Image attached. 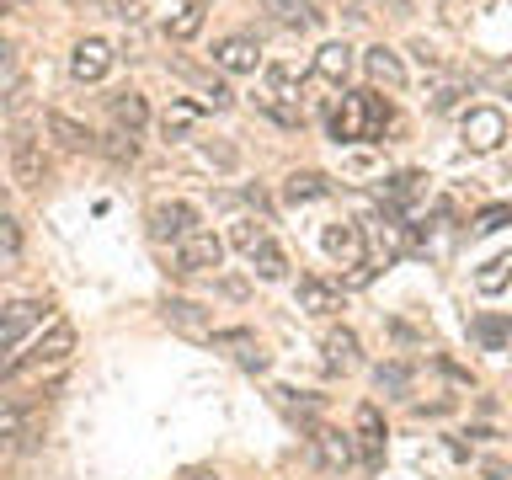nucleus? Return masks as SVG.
I'll use <instances>...</instances> for the list:
<instances>
[{
    "instance_id": "f257e3e1",
    "label": "nucleus",
    "mask_w": 512,
    "mask_h": 480,
    "mask_svg": "<svg viewBox=\"0 0 512 480\" xmlns=\"http://www.w3.org/2000/svg\"><path fill=\"white\" fill-rule=\"evenodd\" d=\"M70 352H75V326L54 315V320H48V331L38 336V342H32V347H27L16 363H6V374H27V368H54V363L70 358Z\"/></svg>"
},
{
    "instance_id": "f03ea898",
    "label": "nucleus",
    "mask_w": 512,
    "mask_h": 480,
    "mask_svg": "<svg viewBox=\"0 0 512 480\" xmlns=\"http://www.w3.org/2000/svg\"><path fill=\"white\" fill-rule=\"evenodd\" d=\"M176 272L182 278H192V272H214L219 262H224V240L214 235V230H192V235H182L176 240Z\"/></svg>"
},
{
    "instance_id": "7ed1b4c3",
    "label": "nucleus",
    "mask_w": 512,
    "mask_h": 480,
    "mask_svg": "<svg viewBox=\"0 0 512 480\" xmlns=\"http://www.w3.org/2000/svg\"><path fill=\"white\" fill-rule=\"evenodd\" d=\"M118 64V54H112L107 38H80L70 48V75L80 80V86H96V80H107V70Z\"/></svg>"
},
{
    "instance_id": "20e7f679",
    "label": "nucleus",
    "mask_w": 512,
    "mask_h": 480,
    "mask_svg": "<svg viewBox=\"0 0 512 480\" xmlns=\"http://www.w3.org/2000/svg\"><path fill=\"white\" fill-rule=\"evenodd\" d=\"M502 139H507V118L496 107H470L464 112V144H470L475 155L502 150Z\"/></svg>"
},
{
    "instance_id": "39448f33",
    "label": "nucleus",
    "mask_w": 512,
    "mask_h": 480,
    "mask_svg": "<svg viewBox=\"0 0 512 480\" xmlns=\"http://www.w3.org/2000/svg\"><path fill=\"white\" fill-rule=\"evenodd\" d=\"M11 171H16V182H22V187H38L43 171H48V160L38 150V134H32L27 123H16V134H11Z\"/></svg>"
},
{
    "instance_id": "423d86ee",
    "label": "nucleus",
    "mask_w": 512,
    "mask_h": 480,
    "mask_svg": "<svg viewBox=\"0 0 512 480\" xmlns=\"http://www.w3.org/2000/svg\"><path fill=\"white\" fill-rule=\"evenodd\" d=\"M38 320H54V315H48V304H38V299L6 304V310H0V352H16V342H22Z\"/></svg>"
},
{
    "instance_id": "0eeeda50",
    "label": "nucleus",
    "mask_w": 512,
    "mask_h": 480,
    "mask_svg": "<svg viewBox=\"0 0 512 480\" xmlns=\"http://www.w3.org/2000/svg\"><path fill=\"white\" fill-rule=\"evenodd\" d=\"M192 230H198V208H192V203L171 198V203H155L150 208V235L155 240H171V246H176V240L192 235Z\"/></svg>"
},
{
    "instance_id": "6e6552de",
    "label": "nucleus",
    "mask_w": 512,
    "mask_h": 480,
    "mask_svg": "<svg viewBox=\"0 0 512 480\" xmlns=\"http://www.w3.org/2000/svg\"><path fill=\"white\" fill-rule=\"evenodd\" d=\"M214 64L224 75H256L262 70V48H256V38H246V32H235V38L214 43Z\"/></svg>"
},
{
    "instance_id": "1a4fd4ad",
    "label": "nucleus",
    "mask_w": 512,
    "mask_h": 480,
    "mask_svg": "<svg viewBox=\"0 0 512 480\" xmlns=\"http://www.w3.org/2000/svg\"><path fill=\"white\" fill-rule=\"evenodd\" d=\"M320 246H326V256H331V262H342V267H358V262H363V224H352V219H342V224H326V235H320Z\"/></svg>"
},
{
    "instance_id": "9d476101",
    "label": "nucleus",
    "mask_w": 512,
    "mask_h": 480,
    "mask_svg": "<svg viewBox=\"0 0 512 480\" xmlns=\"http://www.w3.org/2000/svg\"><path fill=\"white\" fill-rule=\"evenodd\" d=\"M310 443H315V459L326 464V470H352V459H358V443L336 427H315Z\"/></svg>"
},
{
    "instance_id": "9b49d317",
    "label": "nucleus",
    "mask_w": 512,
    "mask_h": 480,
    "mask_svg": "<svg viewBox=\"0 0 512 480\" xmlns=\"http://www.w3.org/2000/svg\"><path fill=\"white\" fill-rule=\"evenodd\" d=\"M422 187H427L422 171H395V176H384V187H379L384 214H400V208H411L416 198H422Z\"/></svg>"
},
{
    "instance_id": "f8f14e48",
    "label": "nucleus",
    "mask_w": 512,
    "mask_h": 480,
    "mask_svg": "<svg viewBox=\"0 0 512 480\" xmlns=\"http://www.w3.org/2000/svg\"><path fill=\"white\" fill-rule=\"evenodd\" d=\"M294 299H299L304 315H331V310H342V288L326 283V278H299Z\"/></svg>"
},
{
    "instance_id": "ddd939ff",
    "label": "nucleus",
    "mask_w": 512,
    "mask_h": 480,
    "mask_svg": "<svg viewBox=\"0 0 512 480\" xmlns=\"http://www.w3.org/2000/svg\"><path fill=\"white\" fill-rule=\"evenodd\" d=\"M358 454H363L368 470L384 464V416L374 406H358Z\"/></svg>"
},
{
    "instance_id": "4468645a",
    "label": "nucleus",
    "mask_w": 512,
    "mask_h": 480,
    "mask_svg": "<svg viewBox=\"0 0 512 480\" xmlns=\"http://www.w3.org/2000/svg\"><path fill=\"white\" fill-rule=\"evenodd\" d=\"M331 139L336 144H363V91H347L342 107L331 112Z\"/></svg>"
},
{
    "instance_id": "2eb2a0df",
    "label": "nucleus",
    "mask_w": 512,
    "mask_h": 480,
    "mask_svg": "<svg viewBox=\"0 0 512 480\" xmlns=\"http://www.w3.org/2000/svg\"><path fill=\"white\" fill-rule=\"evenodd\" d=\"M262 75H267V96H278V102H294V107H299L304 70H299L294 59H272V64H262Z\"/></svg>"
},
{
    "instance_id": "dca6fc26",
    "label": "nucleus",
    "mask_w": 512,
    "mask_h": 480,
    "mask_svg": "<svg viewBox=\"0 0 512 480\" xmlns=\"http://www.w3.org/2000/svg\"><path fill=\"white\" fill-rule=\"evenodd\" d=\"M390 123H395V107H390V96H379V91H363V144H379L384 134H390Z\"/></svg>"
},
{
    "instance_id": "f3484780",
    "label": "nucleus",
    "mask_w": 512,
    "mask_h": 480,
    "mask_svg": "<svg viewBox=\"0 0 512 480\" xmlns=\"http://www.w3.org/2000/svg\"><path fill=\"white\" fill-rule=\"evenodd\" d=\"M272 400H278L288 416H299L304 427H320V411H326V400H320V395H310V390H288V384H278V390H272Z\"/></svg>"
},
{
    "instance_id": "a211bd4d",
    "label": "nucleus",
    "mask_w": 512,
    "mask_h": 480,
    "mask_svg": "<svg viewBox=\"0 0 512 480\" xmlns=\"http://www.w3.org/2000/svg\"><path fill=\"white\" fill-rule=\"evenodd\" d=\"M320 347H326V363L342 368V374H347V368H358V358H363V352H358V331H352V326H331Z\"/></svg>"
},
{
    "instance_id": "6ab92c4d",
    "label": "nucleus",
    "mask_w": 512,
    "mask_h": 480,
    "mask_svg": "<svg viewBox=\"0 0 512 480\" xmlns=\"http://www.w3.org/2000/svg\"><path fill=\"white\" fill-rule=\"evenodd\" d=\"M363 70L368 75H374L379 80V86H390V91H400V86H406V64H400L395 59V48H368V54H363Z\"/></svg>"
},
{
    "instance_id": "aec40b11",
    "label": "nucleus",
    "mask_w": 512,
    "mask_h": 480,
    "mask_svg": "<svg viewBox=\"0 0 512 480\" xmlns=\"http://www.w3.org/2000/svg\"><path fill=\"white\" fill-rule=\"evenodd\" d=\"M43 123H48V134H54L64 150H75V155H80V150H96V134H91L86 123H75L70 112H48Z\"/></svg>"
},
{
    "instance_id": "412c9836",
    "label": "nucleus",
    "mask_w": 512,
    "mask_h": 480,
    "mask_svg": "<svg viewBox=\"0 0 512 480\" xmlns=\"http://www.w3.org/2000/svg\"><path fill=\"white\" fill-rule=\"evenodd\" d=\"M107 107H112V123L128 128V134H139V128L150 123V102H144L139 91H118V96H107Z\"/></svg>"
},
{
    "instance_id": "4be33fe9",
    "label": "nucleus",
    "mask_w": 512,
    "mask_h": 480,
    "mask_svg": "<svg viewBox=\"0 0 512 480\" xmlns=\"http://www.w3.org/2000/svg\"><path fill=\"white\" fill-rule=\"evenodd\" d=\"M203 22H208V6H203V0H187L182 11L166 16V38H171V43H192V38L203 32Z\"/></svg>"
},
{
    "instance_id": "5701e85b",
    "label": "nucleus",
    "mask_w": 512,
    "mask_h": 480,
    "mask_svg": "<svg viewBox=\"0 0 512 480\" xmlns=\"http://www.w3.org/2000/svg\"><path fill=\"white\" fill-rule=\"evenodd\" d=\"M470 336L486 352H502L507 342H512V315H475L470 320Z\"/></svg>"
},
{
    "instance_id": "b1692460",
    "label": "nucleus",
    "mask_w": 512,
    "mask_h": 480,
    "mask_svg": "<svg viewBox=\"0 0 512 480\" xmlns=\"http://www.w3.org/2000/svg\"><path fill=\"white\" fill-rule=\"evenodd\" d=\"M283 198L288 203H320V198H331V182L320 171H294L283 182Z\"/></svg>"
},
{
    "instance_id": "393cba45",
    "label": "nucleus",
    "mask_w": 512,
    "mask_h": 480,
    "mask_svg": "<svg viewBox=\"0 0 512 480\" xmlns=\"http://www.w3.org/2000/svg\"><path fill=\"white\" fill-rule=\"evenodd\" d=\"M198 118H203L198 102H171L166 112H160V134H166V139H192Z\"/></svg>"
},
{
    "instance_id": "a878e982",
    "label": "nucleus",
    "mask_w": 512,
    "mask_h": 480,
    "mask_svg": "<svg viewBox=\"0 0 512 480\" xmlns=\"http://www.w3.org/2000/svg\"><path fill=\"white\" fill-rule=\"evenodd\" d=\"M315 75L331 80V86H342V80L352 75V48H347V43H326V48L315 54Z\"/></svg>"
},
{
    "instance_id": "bb28decb",
    "label": "nucleus",
    "mask_w": 512,
    "mask_h": 480,
    "mask_svg": "<svg viewBox=\"0 0 512 480\" xmlns=\"http://www.w3.org/2000/svg\"><path fill=\"white\" fill-rule=\"evenodd\" d=\"M96 150H102L112 166H134V160H139V134H128V128H112V134L96 139Z\"/></svg>"
},
{
    "instance_id": "cd10ccee",
    "label": "nucleus",
    "mask_w": 512,
    "mask_h": 480,
    "mask_svg": "<svg viewBox=\"0 0 512 480\" xmlns=\"http://www.w3.org/2000/svg\"><path fill=\"white\" fill-rule=\"evenodd\" d=\"M251 267H256V278H262V283H278L288 272V256H283L278 240H262V246L251 251Z\"/></svg>"
},
{
    "instance_id": "c85d7f7f",
    "label": "nucleus",
    "mask_w": 512,
    "mask_h": 480,
    "mask_svg": "<svg viewBox=\"0 0 512 480\" xmlns=\"http://www.w3.org/2000/svg\"><path fill=\"white\" fill-rule=\"evenodd\" d=\"M507 283H512V251L491 256V262H486V267L475 272V288H480V294H502Z\"/></svg>"
},
{
    "instance_id": "c756f323",
    "label": "nucleus",
    "mask_w": 512,
    "mask_h": 480,
    "mask_svg": "<svg viewBox=\"0 0 512 480\" xmlns=\"http://www.w3.org/2000/svg\"><path fill=\"white\" fill-rule=\"evenodd\" d=\"M166 320H171V326H182V331H203L208 310H203V304H192V299H166Z\"/></svg>"
},
{
    "instance_id": "7c9ffc66",
    "label": "nucleus",
    "mask_w": 512,
    "mask_h": 480,
    "mask_svg": "<svg viewBox=\"0 0 512 480\" xmlns=\"http://www.w3.org/2000/svg\"><path fill=\"white\" fill-rule=\"evenodd\" d=\"M262 240H272L262 219H235V230H230V246H235V251H246V256H251L256 246H262Z\"/></svg>"
},
{
    "instance_id": "2f4dec72",
    "label": "nucleus",
    "mask_w": 512,
    "mask_h": 480,
    "mask_svg": "<svg viewBox=\"0 0 512 480\" xmlns=\"http://www.w3.org/2000/svg\"><path fill=\"white\" fill-rule=\"evenodd\" d=\"M267 6L278 11L288 27H315V22H320V11L310 6V0H267Z\"/></svg>"
},
{
    "instance_id": "473e14b6",
    "label": "nucleus",
    "mask_w": 512,
    "mask_h": 480,
    "mask_svg": "<svg viewBox=\"0 0 512 480\" xmlns=\"http://www.w3.org/2000/svg\"><path fill=\"white\" fill-rule=\"evenodd\" d=\"M256 107H262L272 123H283V128H299V123H304V112H299L294 102H278V96H267V91L256 96Z\"/></svg>"
},
{
    "instance_id": "72a5a7b5",
    "label": "nucleus",
    "mask_w": 512,
    "mask_h": 480,
    "mask_svg": "<svg viewBox=\"0 0 512 480\" xmlns=\"http://www.w3.org/2000/svg\"><path fill=\"white\" fill-rule=\"evenodd\" d=\"M374 384H379V390H390V395H400V390H411V368L406 363H379Z\"/></svg>"
},
{
    "instance_id": "f704fd0d",
    "label": "nucleus",
    "mask_w": 512,
    "mask_h": 480,
    "mask_svg": "<svg viewBox=\"0 0 512 480\" xmlns=\"http://www.w3.org/2000/svg\"><path fill=\"white\" fill-rule=\"evenodd\" d=\"M27 432V411L11 406V400H0V443H16Z\"/></svg>"
},
{
    "instance_id": "c9c22d12",
    "label": "nucleus",
    "mask_w": 512,
    "mask_h": 480,
    "mask_svg": "<svg viewBox=\"0 0 512 480\" xmlns=\"http://www.w3.org/2000/svg\"><path fill=\"white\" fill-rule=\"evenodd\" d=\"M507 219H512V203H491V208H480V214H475V230L491 235V230H502Z\"/></svg>"
},
{
    "instance_id": "e433bc0d",
    "label": "nucleus",
    "mask_w": 512,
    "mask_h": 480,
    "mask_svg": "<svg viewBox=\"0 0 512 480\" xmlns=\"http://www.w3.org/2000/svg\"><path fill=\"white\" fill-rule=\"evenodd\" d=\"M16 251H22V224L11 214H0V256H16Z\"/></svg>"
},
{
    "instance_id": "4c0bfd02",
    "label": "nucleus",
    "mask_w": 512,
    "mask_h": 480,
    "mask_svg": "<svg viewBox=\"0 0 512 480\" xmlns=\"http://www.w3.org/2000/svg\"><path fill=\"white\" fill-rule=\"evenodd\" d=\"M16 86V43L0 38V96H6Z\"/></svg>"
},
{
    "instance_id": "58836bf2",
    "label": "nucleus",
    "mask_w": 512,
    "mask_h": 480,
    "mask_svg": "<svg viewBox=\"0 0 512 480\" xmlns=\"http://www.w3.org/2000/svg\"><path fill=\"white\" fill-rule=\"evenodd\" d=\"M198 155L208 160V166H219V171L235 166V144H198Z\"/></svg>"
},
{
    "instance_id": "ea45409f",
    "label": "nucleus",
    "mask_w": 512,
    "mask_h": 480,
    "mask_svg": "<svg viewBox=\"0 0 512 480\" xmlns=\"http://www.w3.org/2000/svg\"><path fill=\"white\" fill-rule=\"evenodd\" d=\"M235 363L246 368V374H267V352L256 347V342H246V347H240V352H235Z\"/></svg>"
},
{
    "instance_id": "a19ab883",
    "label": "nucleus",
    "mask_w": 512,
    "mask_h": 480,
    "mask_svg": "<svg viewBox=\"0 0 512 480\" xmlns=\"http://www.w3.org/2000/svg\"><path fill=\"white\" fill-rule=\"evenodd\" d=\"M459 96H464V86H454V80H448V86L432 91V112H454V107H459Z\"/></svg>"
},
{
    "instance_id": "79ce46f5",
    "label": "nucleus",
    "mask_w": 512,
    "mask_h": 480,
    "mask_svg": "<svg viewBox=\"0 0 512 480\" xmlns=\"http://www.w3.org/2000/svg\"><path fill=\"white\" fill-rule=\"evenodd\" d=\"M374 278H379V267H368V262H358V267L347 272V283H342V288H368V283H374Z\"/></svg>"
},
{
    "instance_id": "37998d69",
    "label": "nucleus",
    "mask_w": 512,
    "mask_h": 480,
    "mask_svg": "<svg viewBox=\"0 0 512 480\" xmlns=\"http://www.w3.org/2000/svg\"><path fill=\"white\" fill-rule=\"evenodd\" d=\"M203 102H208V107H230L235 96H230V86H219V80H214V86H208V96H203Z\"/></svg>"
},
{
    "instance_id": "c03bdc74",
    "label": "nucleus",
    "mask_w": 512,
    "mask_h": 480,
    "mask_svg": "<svg viewBox=\"0 0 512 480\" xmlns=\"http://www.w3.org/2000/svg\"><path fill=\"white\" fill-rule=\"evenodd\" d=\"M70 6H75V11H91V6H102V0H70Z\"/></svg>"
},
{
    "instance_id": "a18cd8bd",
    "label": "nucleus",
    "mask_w": 512,
    "mask_h": 480,
    "mask_svg": "<svg viewBox=\"0 0 512 480\" xmlns=\"http://www.w3.org/2000/svg\"><path fill=\"white\" fill-rule=\"evenodd\" d=\"M187 480H214V470H192Z\"/></svg>"
},
{
    "instance_id": "49530a36",
    "label": "nucleus",
    "mask_w": 512,
    "mask_h": 480,
    "mask_svg": "<svg viewBox=\"0 0 512 480\" xmlns=\"http://www.w3.org/2000/svg\"><path fill=\"white\" fill-rule=\"evenodd\" d=\"M6 6H27V0H6Z\"/></svg>"
},
{
    "instance_id": "de8ad7c7",
    "label": "nucleus",
    "mask_w": 512,
    "mask_h": 480,
    "mask_svg": "<svg viewBox=\"0 0 512 480\" xmlns=\"http://www.w3.org/2000/svg\"><path fill=\"white\" fill-rule=\"evenodd\" d=\"M6 11H11V6H6V0H0V16H6Z\"/></svg>"
},
{
    "instance_id": "09e8293b",
    "label": "nucleus",
    "mask_w": 512,
    "mask_h": 480,
    "mask_svg": "<svg viewBox=\"0 0 512 480\" xmlns=\"http://www.w3.org/2000/svg\"><path fill=\"white\" fill-rule=\"evenodd\" d=\"M0 374H6V363H0Z\"/></svg>"
}]
</instances>
